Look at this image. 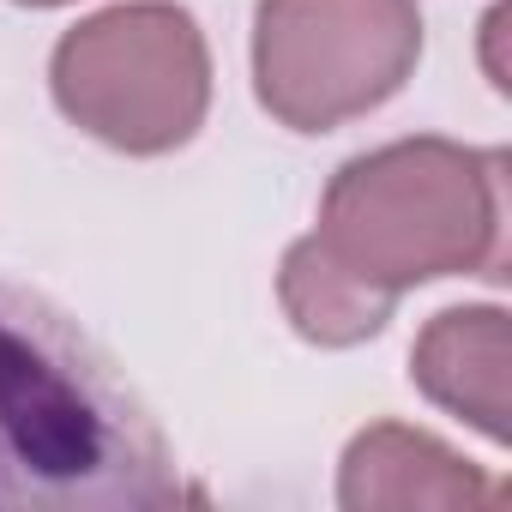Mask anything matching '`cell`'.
Listing matches in <instances>:
<instances>
[{
	"mask_svg": "<svg viewBox=\"0 0 512 512\" xmlns=\"http://www.w3.org/2000/svg\"><path fill=\"white\" fill-rule=\"evenodd\" d=\"M278 296H284L290 326H296L308 344H320V350L368 344V338H380V332H386V320H392V308H380V302H368L356 284H344V278L320 260V253L308 247V241H296V247L284 253Z\"/></svg>",
	"mask_w": 512,
	"mask_h": 512,
	"instance_id": "52a82bcc",
	"label": "cell"
},
{
	"mask_svg": "<svg viewBox=\"0 0 512 512\" xmlns=\"http://www.w3.org/2000/svg\"><path fill=\"white\" fill-rule=\"evenodd\" d=\"M416 61V0H260L253 13V91L296 133H332L380 109Z\"/></svg>",
	"mask_w": 512,
	"mask_h": 512,
	"instance_id": "277c9868",
	"label": "cell"
},
{
	"mask_svg": "<svg viewBox=\"0 0 512 512\" xmlns=\"http://www.w3.org/2000/svg\"><path fill=\"white\" fill-rule=\"evenodd\" d=\"M500 223V151H470L452 139H398L368 157H350L332 175L320 223L302 241L368 302L392 308L428 278H500Z\"/></svg>",
	"mask_w": 512,
	"mask_h": 512,
	"instance_id": "7a4b0ae2",
	"label": "cell"
},
{
	"mask_svg": "<svg viewBox=\"0 0 512 512\" xmlns=\"http://www.w3.org/2000/svg\"><path fill=\"white\" fill-rule=\"evenodd\" d=\"M175 500V452L133 380L73 314L0 278V512H157Z\"/></svg>",
	"mask_w": 512,
	"mask_h": 512,
	"instance_id": "6da1fadb",
	"label": "cell"
},
{
	"mask_svg": "<svg viewBox=\"0 0 512 512\" xmlns=\"http://www.w3.org/2000/svg\"><path fill=\"white\" fill-rule=\"evenodd\" d=\"M506 362L512 332L500 308H446L410 350V380L494 446L506 440Z\"/></svg>",
	"mask_w": 512,
	"mask_h": 512,
	"instance_id": "8992f818",
	"label": "cell"
},
{
	"mask_svg": "<svg viewBox=\"0 0 512 512\" xmlns=\"http://www.w3.org/2000/svg\"><path fill=\"white\" fill-rule=\"evenodd\" d=\"M19 7H67V0H19Z\"/></svg>",
	"mask_w": 512,
	"mask_h": 512,
	"instance_id": "ba28073f",
	"label": "cell"
},
{
	"mask_svg": "<svg viewBox=\"0 0 512 512\" xmlns=\"http://www.w3.org/2000/svg\"><path fill=\"white\" fill-rule=\"evenodd\" d=\"M55 103L91 139L127 157L181 151L211 109V49L175 0H121L55 43Z\"/></svg>",
	"mask_w": 512,
	"mask_h": 512,
	"instance_id": "3957f363",
	"label": "cell"
},
{
	"mask_svg": "<svg viewBox=\"0 0 512 512\" xmlns=\"http://www.w3.org/2000/svg\"><path fill=\"white\" fill-rule=\"evenodd\" d=\"M338 500L350 512L374 506H500L506 488L470 470L458 452H446L434 434L404 422H374L350 440Z\"/></svg>",
	"mask_w": 512,
	"mask_h": 512,
	"instance_id": "5b68a950",
	"label": "cell"
}]
</instances>
